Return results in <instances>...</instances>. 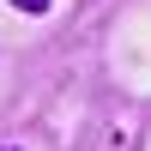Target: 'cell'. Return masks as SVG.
Segmentation results:
<instances>
[{"instance_id": "1", "label": "cell", "mask_w": 151, "mask_h": 151, "mask_svg": "<svg viewBox=\"0 0 151 151\" xmlns=\"http://www.w3.org/2000/svg\"><path fill=\"white\" fill-rule=\"evenodd\" d=\"M12 6H18V12H48L55 0H12Z\"/></svg>"}]
</instances>
